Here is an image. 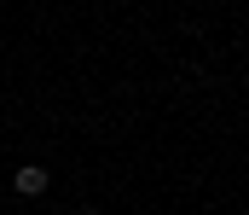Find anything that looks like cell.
Returning <instances> with one entry per match:
<instances>
[{"label":"cell","instance_id":"obj_1","mask_svg":"<svg viewBox=\"0 0 249 215\" xmlns=\"http://www.w3.org/2000/svg\"><path fill=\"white\" fill-rule=\"evenodd\" d=\"M12 192H18V198H41V192H47V169H41V163H23V169L12 175Z\"/></svg>","mask_w":249,"mask_h":215},{"label":"cell","instance_id":"obj_2","mask_svg":"<svg viewBox=\"0 0 249 215\" xmlns=\"http://www.w3.org/2000/svg\"><path fill=\"white\" fill-rule=\"evenodd\" d=\"M81 215H99V210H81Z\"/></svg>","mask_w":249,"mask_h":215}]
</instances>
